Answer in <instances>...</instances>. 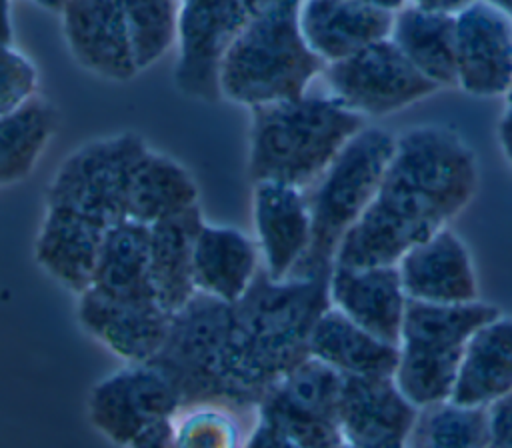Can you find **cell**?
Instances as JSON below:
<instances>
[{
	"mask_svg": "<svg viewBox=\"0 0 512 448\" xmlns=\"http://www.w3.org/2000/svg\"><path fill=\"white\" fill-rule=\"evenodd\" d=\"M478 188L468 142L446 126H416L396 138L380 186L342 238L334 266L396 264L456 218Z\"/></svg>",
	"mask_w": 512,
	"mask_h": 448,
	"instance_id": "obj_1",
	"label": "cell"
},
{
	"mask_svg": "<svg viewBox=\"0 0 512 448\" xmlns=\"http://www.w3.org/2000/svg\"><path fill=\"white\" fill-rule=\"evenodd\" d=\"M330 272L270 278L262 268L234 304L228 384L240 404L258 406L266 390L310 356V336L332 306Z\"/></svg>",
	"mask_w": 512,
	"mask_h": 448,
	"instance_id": "obj_2",
	"label": "cell"
},
{
	"mask_svg": "<svg viewBox=\"0 0 512 448\" xmlns=\"http://www.w3.org/2000/svg\"><path fill=\"white\" fill-rule=\"evenodd\" d=\"M252 182H282L308 190L340 150L366 126V118L334 96L304 94L250 108Z\"/></svg>",
	"mask_w": 512,
	"mask_h": 448,
	"instance_id": "obj_3",
	"label": "cell"
},
{
	"mask_svg": "<svg viewBox=\"0 0 512 448\" xmlns=\"http://www.w3.org/2000/svg\"><path fill=\"white\" fill-rule=\"evenodd\" d=\"M302 0H268L228 44L220 68V96L248 108L306 94L324 62L300 28Z\"/></svg>",
	"mask_w": 512,
	"mask_h": 448,
	"instance_id": "obj_4",
	"label": "cell"
},
{
	"mask_svg": "<svg viewBox=\"0 0 512 448\" xmlns=\"http://www.w3.org/2000/svg\"><path fill=\"white\" fill-rule=\"evenodd\" d=\"M396 138L364 126L330 162L308 194L312 236L292 276L328 274L346 232L372 202L394 154Z\"/></svg>",
	"mask_w": 512,
	"mask_h": 448,
	"instance_id": "obj_5",
	"label": "cell"
},
{
	"mask_svg": "<svg viewBox=\"0 0 512 448\" xmlns=\"http://www.w3.org/2000/svg\"><path fill=\"white\" fill-rule=\"evenodd\" d=\"M500 316L486 302L436 304L408 300L394 382L416 408L450 400L460 358L470 336Z\"/></svg>",
	"mask_w": 512,
	"mask_h": 448,
	"instance_id": "obj_6",
	"label": "cell"
},
{
	"mask_svg": "<svg viewBox=\"0 0 512 448\" xmlns=\"http://www.w3.org/2000/svg\"><path fill=\"white\" fill-rule=\"evenodd\" d=\"M232 326L234 304L202 292H196L180 310L170 314L164 344L148 364L170 380L182 404L198 400L240 404L226 372Z\"/></svg>",
	"mask_w": 512,
	"mask_h": 448,
	"instance_id": "obj_7",
	"label": "cell"
},
{
	"mask_svg": "<svg viewBox=\"0 0 512 448\" xmlns=\"http://www.w3.org/2000/svg\"><path fill=\"white\" fill-rule=\"evenodd\" d=\"M146 148L132 132L82 144L54 174L46 206L78 212L104 226L124 220L132 170Z\"/></svg>",
	"mask_w": 512,
	"mask_h": 448,
	"instance_id": "obj_8",
	"label": "cell"
},
{
	"mask_svg": "<svg viewBox=\"0 0 512 448\" xmlns=\"http://www.w3.org/2000/svg\"><path fill=\"white\" fill-rule=\"evenodd\" d=\"M344 374L308 356L258 402V414L296 448H344L338 422Z\"/></svg>",
	"mask_w": 512,
	"mask_h": 448,
	"instance_id": "obj_9",
	"label": "cell"
},
{
	"mask_svg": "<svg viewBox=\"0 0 512 448\" xmlns=\"http://www.w3.org/2000/svg\"><path fill=\"white\" fill-rule=\"evenodd\" d=\"M322 72L332 96L364 118L394 114L438 90L406 60L390 38L326 64Z\"/></svg>",
	"mask_w": 512,
	"mask_h": 448,
	"instance_id": "obj_10",
	"label": "cell"
},
{
	"mask_svg": "<svg viewBox=\"0 0 512 448\" xmlns=\"http://www.w3.org/2000/svg\"><path fill=\"white\" fill-rule=\"evenodd\" d=\"M182 404L170 380L152 364H130L98 382L88 400L92 422L112 440L132 444Z\"/></svg>",
	"mask_w": 512,
	"mask_h": 448,
	"instance_id": "obj_11",
	"label": "cell"
},
{
	"mask_svg": "<svg viewBox=\"0 0 512 448\" xmlns=\"http://www.w3.org/2000/svg\"><path fill=\"white\" fill-rule=\"evenodd\" d=\"M258 8L244 0H186L180 12V60L176 82L182 92L214 100L218 90L220 60L232 38L244 28Z\"/></svg>",
	"mask_w": 512,
	"mask_h": 448,
	"instance_id": "obj_12",
	"label": "cell"
},
{
	"mask_svg": "<svg viewBox=\"0 0 512 448\" xmlns=\"http://www.w3.org/2000/svg\"><path fill=\"white\" fill-rule=\"evenodd\" d=\"M456 86L478 98L512 88V20L486 0L456 14Z\"/></svg>",
	"mask_w": 512,
	"mask_h": 448,
	"instance_id": "obj_13",
	"label": "cell"
},
{
	"mask_svg": "<svg viewBox=\"0 0 512 448\" xmlns=\"http://www.w3.org/2000/svg\"><path fill=\"white\" fill-rule=\"evenodd\" d=\"M60 14L66 44L86 70L116 82L138 74L122 0H68Z\"/></svg>",
	"mask_w": 512,
	"mask_h": 448,
	"instance_id": "obj_14",
	"label": "cell"
},
{
	"mask_svg": "<svg viewBox=\"0 0 512 448\" xmlns=\"http://www.w3.org/2000/svg\"><path fill=\"white\" fill-rule=\"evenodd\" d=\"M254 230L262 270L274 280L292 276L312 236L306 190L282 182H256Z\"/></svg>",
	"mask_w": 512,
	"mask_h": 448,
	"instance_id": "obj_15",
	"label": "cell"
},
{
	"mask_svg": "<svg viewBox=\"0 0 512 448\" xmlns=\"http://www.w3.org/2000/svg\"><path fill=\"white\" fill-rule=\"evenodd\" d=\"M416 410L394 378L344 376L338 422L348 448L402 446Z\"/></svg>",
	"mask_w": 512,
	"mask_h": 448,
	"instance_id": "obj_16",
	"label": "cell"
},
{
	"mask_svg": "<svg viewBox=\"0 0 512 448\" xmlns=\"http://www.w3.org/2000/svg\"><path fill=\"white\" fill-rule=\"evenodd\" d=\"M328 290L336 310L372 336L398 346L408 296L396 264L332 266Z\"/></svg>",
	"mask_w": 512,
	"mask_h": 448,
	"instance_id": "obj_17",
	"label": "cell"
},
{
	"mask_svg": "<svg viewBox=\"0 0 512 448\" xmlns=\"http://www.w3.org/2000/svg\"><path fill=\"white\" fill-rule=\"evenodd\" d=\"M396 266L408 300L436 304L478 300L470 252L450 228H442L428 240L412 246Z\"/></svg>",
	"mask_w": 512,
	"mask_h": 448,
	"instance_id": "obj_18",
	"label": "cell"
},
{
	"mask_svg": "<svg viewBox=\"0 0 512 448\" xmlns=\"http://www.w3.org/2000/svg\"><path fill=\"white\" fill-rule=\"evenodd\" d=\"M78 304L82 326L130 364L150 362L164 344L170 314L158 302H120L84 290Z\"/></svg>",
	"mask_w": 512,
	"mask_h": 448,
	"instance_id": "obj_19",
	"label": "cell"
},
{
	"mask_svg": "<svg viewBox=\"0 0 512 448\" xmlns=\"http://www.w3.org/2000/svg\"><path fill=\"white\" fill-rule=\"evenodd\" d=\"M392 22L394 14L374 10L360 0H302L300 6L304 40L324 64L390 38Z\"/></svg>",
	"mask_w": 512,
	"mask_h": 448,
	"instance_id": "obj_20",
	"label": "cell"
},
{
	"mask_svg": "<svg viewBox=\"0 0 512 448\" xmlns=\"http://www.w3.org/2000/svg\"><path fill=\"white\" fill-rule=\"evenodd\" d=\"M108 228L78 212L46 206L36 238V260L66 288L82 294L92 284Z\"/></svg>",
	"mask_w": 512,
	"mask_h": 448,
	"instance_id": "obj_21",
	"label": "cell"
},
{
	"mask_svg": "<svg viewBox=\"0 0 512 448\" xmlns=\"http://www.w3.org/2000/svg\"><path fill=\"white\" fill-rule=\"evenodd\" d=\"M512 392V318L498 316L480 326L466 342L450 402L488 408Z\"/></svg>",
	"mask_w": 512,
	"mask_h": 448,
	"instance_id": "obj_22",
	"label": "cell"
},
{
	"mask_svg": "<svg viewBox=\"0 0 512 448\" xmlns=\"http://www.w3.org/2000/svg\"><path fill=\"white\" fill-rule=\"evenodd\" d=\"M258 244L238 228L204 222L194 244L196 290L236 304L260 270Z\"/></svg>",
	"mask_w": 512,
	"mask_h": 448,
	"instance_id": "obj_23",
	"label": "cell"
},
{
	"mask_svg": "<svg viewBox=\"0 0 512 448\" xmlns=\"http://www.w3.org/2000/svg\"><path fill=\"white\" fill-rule=\"evenodd\" d=\"M88 290L120 302H158L150 276V226L124 218L108 228Z\"/></svg>",
	"mask_w": 512,
	"mask_h": 448,
	"instance_id": "obj_24",
	"label": "cell"
},
{
	"mask_svg": "<svg viewBox=\"0 0 512 448\" xmlns=\"http://www.w3.org/2000/svg\"><path fill=\"white\" fill-rule=\"evenodd\" d=\"M204 220L194 206L150 226V276L158 304L174 314L198 290L194 284V244Z\"/></svg>",
	"mask_w": 512,
	"mask_h": 448,
	"instance_id": "obj_25",
	"label": "cell"
},
{
	"mask_svg": "<svg viewBox=\"0 0 512 448\" xmlns=\"http://www.w3.org/2000/svg\"><path fill=\"white\" fill-rule=\"evenodd\" d=\"M310 356L344 376L394 378L398 366V346L372 336L334 306L318 318L312 330Z\"/></svg>",
	"mask_w": 512,
	"mask_h": 448,
	"instance_id": "obj_26",
	"label": "cell"
},
{
	"mask_svg": "<svg viewBox=\"0 0 512 448\" xmlns=\"http://www.w3.org/2000/svg\"><path fill=\"white\" fill-rule=\"evenodd\" d=\"M390 40L438 88L456 86V16L404 6L394 14Z\"/></svg>",
	"mask_w": 512,
	"mask_h": 448,
	"instance_id": "obj_27",
	"label": "cell"
},
{
	"mask_svg": "<svg viewBox=\"0 0 512 448\" xmlns=\"http://www.w3.org/2000/svg\"><path fill=\"white\" fill-rule=\"evenodd\" d=\"M194 206H198V188L190 172L174 158L146 148L132 170L126 218L152 226Z\"/></svg>",
	"mask_w": 512,
	"mask_h": 448,
	"instance_id": "obj_28",
	"label": "cell"
},
{
	"mask_svg": "<svg viewBox=\"0 0 512 448\" xmlns=\"http://www.w3.org/2000/svg\"><path fill=\"white\" fill-rule=\"evenodd\" d=\"M54 126L56 110L40 96L0 116V186L14 184L34 170Z\"/></svg>",
	"mask_w": 512,
	"mask_h": 448,
	"instance_id": "obj_29",
	"label": "cell"
},
{
	"mask_svg": "<svg viewBox=\"0 0 512 448\" xmlns=\"http://www.w3.org/2000/svg\"><path fill=\"white\" fill-rule=\"evenodd\" d=\"M236 408H246V404L230 400L180 404L166 420V448H244Z\"/></svg>",
	"mask_w": 512,
	"mask_h": 448,
	"instance_id": "obj_30",
	"label": "cell"
},
{
	"mask_svg": "<svg viewBox=\"0 0 512 448\" xmlns=\"http://www.w3.org/2000/svg\"><path fill=\"white\" fill-rule=\"evenodd\" d=\"M486 436V408L444 400L416 410L402 448H484Z\"/></svg>",
	"mask_w": 512,
	"mask_h": 448,
	"instance_id": "obj_31",
	"label": "cell"
},
{
	"mask_svg": "<svg viewBox=\"0 0 512 448\" xmlns=\"http://www.w3.org/2000/svg\"><path fill=\"white\" fill-rule=\"evenodd\" d=\"M138 72L158 62L178 38L180 0H122Z\"/></svg>",
	"mask_w": 512,
	"mask_h": 448,
	"instance_id": "obj_32",
	"label": "cell"
},
{
	"mask_svg": "<svg viewBox=\"0 0 512 448\" xmlns=\"http://www.w3.org/2000/svg\"><path fill=\"white\" fill-rule=\"evenodd\" d=\"M38 70L14 44H0V116L18 110L36 96Z\"/></svg>",
	"mask_w": 512,
	"mask_h": 448,
	"instance_id": "obj_33",
	"label": "cell"
},
{
	"mask_svg": "<svg viewBox=\"0 0 512 448\" xmlns=\"http://www.w3.org/2000/svg\"><path fill=\"white\" fill-rule=\"evenodd\" d=\"M488 442L496 448H512V392L486 408Z\"/></svg>",
	"mask_w": 512,
	"mask_h": 448,
	"instance_id": "obj_34",
	"label": "cell"
},
{
	"mask_svg": "<svg viewBox=\"0 0 512 448\" xmlns=\"http://www.w3.org/2000/svg\"><path fill=\"white\" fill-rule=\"evenodd\" d=\"M476 0H408L410 6L430 10V12H444V14H458L466 6H470Z\"/></svg>",
	"mask_w": 512,
	"mask_h": 448,
	"instance_id": "obj_35",
	"label": "cell"
},
{
	"mask_svg": "<svg viewBox=\"0 0 512 448\" xmlns=\"http://www.w3.org/2000/svg\"><path fill=\"white\" fill-rule=\"evenodd\" d=\"M498 142L504 158L512 168V108H506L498 122Z\"/></svg>",
	"mask_w": 512,
	"mask_h": 448,
	"instance_id": "obj_36",
	"label": "cell"
},
{
	"mask_svg": "<svg viewBox=\"0 0 512 448\" xmlns=\"http://www.w3.org/2000/svg\"><path fill=\"white\" fill-rule=\"evenodd\" d=\"M0 44H12L10 0H0Z\"/></svg>",
	"mask_w": 512,
	"mask_h": 448,
	"instance_id": "obj_37",
	"label": "cell"
},
{
	"mask_svg": "<svg viewBox=\"0 0 512 448\" xmlns=\"http://www.w3.org/2000/svg\"><path fill=\"white\" fill-rule=\"evenodd\" d=\"M364 4H368L374 10L386 12V14H396L400 12L404 6H408V0H360Z\"/></svg>",
	"mask_w": 512,
	"mask_h": 448,
	"instance_id": "obj_38",
	"label": "cell"
},
{
	"mask_svg": "<svg viewBox=\"0 0 512 448\" xmlns=\"http://www.w3.org/2000/svg\"><path fill=\"white\" fill-rule=\"evenodd\" d=\"M32 2H34V4H38V6H42V8H46V10L62 12L68 0H32Z\"/></svg>",
	"mask_w": 512,
	"mask_h": 448,
	"instance_id": "obj_39",
	"label": "cell"
},
{
	"mask_svg": "<svg viewBox=\"0 0 512 448\" xmlns=\"http://www.w3.org/2000/svg\"><path fill=\"white\" fill-rule=\"evenodd\" d=\"M494 8H498L502 14H506L512 20V0H486Z\"/></svg>",
	"mask_w": 512,
	"mask_h": 448,
	"instance_id": "obj_40",
	"label": "cell"
},
{
	"mask_svg": "<svg viewBox=\"0 0 512 448\" xmlns=\"http://www.w3.org/2000/svg\"><path fill=\"white\" fill-rule=\"evenodd\" d=\"M504 98H506V108H512V88L508 90V94Z\"/></svg>",
	"mask_w": 512,
	"mask_h": 448,
	"instance_id": "obj_41",
	"label": "cell"
},
{
	"mask_svg": "<svg viewBox=\"0 0 512 448\" xmlns=\"http://www.w3.org/2000/svg\"><path fill=\"white\" fill-rule=\"evenodd\" d=\"M386 448H402V446H386Z\"/></svg>",
	"mask_w": 512,
	"mask_h": 448,
	"instance_id": "obj_42",
	"label": "cell"
}]
</instances>
